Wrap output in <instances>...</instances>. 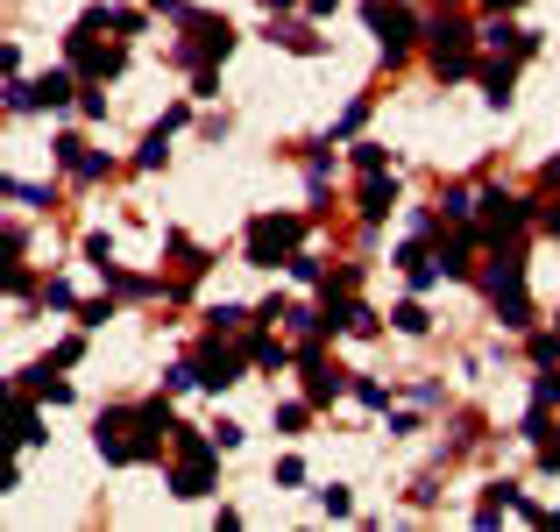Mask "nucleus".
<instances>
[{
	"label": "nucleus",
	"instance_id": "obj_14",
	"mask_svg": "<svg viewBox=\"0 0 560 532\" xmlns=\"http://www.w3.org/2000/svg\"><path fill=\"white\" fill-rule=\"evenodd\" d=\"M86 263L107 277V270H114V242H107V235H86Z\"/></svg>",
	"mask_w": 560,
	"mask_h": 532
},
{
	"label": "nucleus",
	"instance_id": "obj_5",
	"mask_svg": "<svg viewBox=\"0 0 560 532\" xmlns=\"http://www.w3.org/2000/svg\"><path fill=\"white\" fill-rule=\"evenodd\" d=\"M185 36H192V43H178V64H213V57H227V50H234V29H227V22H213V15H192V22H185Z\"/></svg>",
	"mask_w": 560,
	"mask_h": 532
},
{
	"label": "nucleus",
	"instance_id": "obj_22",
	"mask_svg": "<svg viewBox=\"0 0 560 532\" xmlns=\"http://www.w3.org/2000/svg\"><path fill=\"white\" fill-rule=\"evenodd\" d=\"M539 405H560V376H539Z\"/></svg>",
	"mask_w": 560,
	"mask_h": 532
},
{
	"label": "nucleus",
	"instance_id": "obj_23",
	"mask_svg": "<svg viewBox=\"0 0 560 532\" xmlns=\"http://www.w3.org/2000/svg\"><path fill=\"white\" fill-rule=\"evenodd\" d=\"M15 64H22V57H15V43H0V79H15Z\"/></svg>",
	"mask_w": 560,
	"mask_h": 532
},
{
	"label": "nucleus",
	"instance_id": "obj_4",
	"mask_svg": "<svg viewBox=\"0 0 560 532\" xmlns=\"http://www.w3.org/2000/svg\"><path fill=\"white\" fill-rule=\"evenodd\" d=\"M426 36H433V71L440 79H468L475 71V29L468 22H433Z\"/></svg>",
	"mask_w": 560,
	"mask_h": 532
},
{
	"label": "nucleus",
	"instance_id": "obj_19",
	"mask_svg": "<svg viewBox=\"0 0 560 532\" xmlns=\"http://www.w3.org/2000/svg\"><path fill=\"white\" fill-rule=\"evenodd\" d=\"M291 277H298V284H319V256H298V249H291Z\"/></svg>",
	"mask_w": 560,
	"mask_h": 532
},
{
	"label": "nucleus",
	"instance_id": "obj_8",
	"mask_svg": "<svg viewBox=\"0 0 560 532\" xmlns=\"http://www.w3.org/2000/svg\"><path fill=\"white\" fill-rule=\"evenodd\" d=\"M15 256H22V235H0V291H29V270Z\"/></svg>",
	"mask_w": 560,
	"mask_h": 532
},
{
	"label": "nucleus",
	"instance_id": "obj_17",
	"mask_svg": "<svg viewBox=\"0 0 560 532\" xmlns=\"http://www.w3.org/2000/svg\"><path fill=\"white\" fill-rule=\"evenodd\" d=\"M249 362H263V369H284V348H277V341H249Z\"/></svg>",
	"mask_w": 560,
	"mask_h": 532
},
{
	"label": "nucleus",
	"instance_id": "obj_13",
	"mask_svg": "<svg viewBox=\"0 0 560 532\" xmlns=\"http://www.w3.org/2000/svg\"><path fill=\"white\" fill-rule=\"evenodd\" d=\"M50 149H57V164H64V171H78V164H86V157H93V149H86V142H78V135H57Z\"/></svg>",
	"mask_w": 560,
	"mask_h": 532
},
{
	"label": "nucleus",
	"instance_id": "obj_15",
	"mask_svg": "<svg viewBox=\"0 0 560 532\" xmlns=\"http://www.w3.org/2000/svg\"><path fill=\"white\" fill-rule=\"evenodd\" d=\"M532 362L553 369V362H560V334H532Z\"/></svg>",
	"mask_w": 560,
	"mask_h": 532
},
{
	"label": "nucleus",
	"instance_id": "obj_3",
	"mask_svg": "<svg viewBox=\"0 0 560 532\" xmlns=\"http://www.w3.org/2000/svg\"><path fill=\"white\" fill-rule=\"evenodd\" d=\"M362 22L376 29V43H383L390 57H405V50L419 43V15L405 8V0H369V8H362Z\"/></svg>",
	"mask_w": 560,
	"mask_h": 532
},
{
	"label": "nucleus",
	"instance_id": "obj_7",
	"mask_svg": "<svg viewBox=\"0 0 560 532\" xmlns=\"http://www.w3.org/2000/svg\"><path fill=\"white\" fill-rule=\"evenodd\" d=\"M483 206H490V242H504V235H518V227H525V206H518L511 192H483Z\"/></svg>",
	"mask_w": 560,
	"mask_h": 532
},
{
	"label": "nucleus",
	"instance_id": "obj_9",
	"mask_svg": "<svg viewBox=\"0 0 560 532\" xmlns=\"http://www.w3.org/2000/svg\"><path fill=\"white\" fill-rule=\"evenodd\" d=\"M511 86H518V64H511V57H504V64H483V100H490V107H504Z\"/></svg>",
	"mask_w": 560,
	"mask_h": 532
},
{
	"label": "nucleus",
	"instance_id": "obj_24",
	"mask_svg": "<svg viewBox=\"0 0 560 532\" xmlns=\"http://www.w3.org/2000/svg\"><path fill=\"white\" fill-rule=\"evenodd\" d=\"M15 490V462H0V497H8Z\"/></svg>",
	"mask_w": 560,
	"mask_h": 532
},
{
	"label": "nucleus",
	"instance_id": "obj_18",
	"mask_svg": "<svg viewBox=\"0 0 560 532\" xmlns=\"http://www.w3.org/2000/svg\"><path fill=\"white\" fill-rule=\"evenodd\" d=\"M43 306H57V313H78V298H71V284H43Z\"/></svg>",
	"mask_w": 560,
	"mask_h": 532
},
{
	"label": "nucleus",
	"instance_id": "obj_11",
	"mask_svg": "<svg viewBox=\"0 0 560 532\" xmlns=\"http://www.w3.org/2000/svg\"><path fill=\"white\" fill-rule=\"evenodd\" d=\"M270 43H284V50H298V57H312V50H319L312 22H277V29H270Z\"/></svg>",
	"mask_w": 560,
	"mask_h": 532
},
{
	"label": "nucleus",
	"instance_id": "obj_16",
	"mask_svg": "<svg viewBox=\"0 0 560 532\" xmlns=\"http://www.w3.org/2000/svg\"><path fill=\"white\" fill-rule=\"evenodd\" d=\"M390 320H397V334H426V306H397Z\"/></svg>",
	"mask_w": 560,
	"mask_h": 532
},
{
	"label": "nucleus",
	"instance_id": "obj_21",
	"mask_svg": "<svg viewBox=\"0 0 560 532\" xmlns=\"http://www.w3.org/2000/svg\"><path fill=\"white\" fill-rule=\"evenodd\" d=\"M319 504H327V511H334V518H348V511H355V504H348V490H341V483H334V490H319Z\"/></svg>",
	"mask_w": 560,
	"mask_h": 532
},
{
	"label": "nucleus",
	"instance_id": "obj_27",
	"mask_svg": "<svg viewBox=\"0 0 560 532\" xmlns=\"http://www.w3.org/2000/svg\"><path fill=\"white\" fill-rule=\"evenodd\" d=\"M284 8H298V0H270V15H284Z\"/></svg>",
	"mask_w": 560,
	"mask_h": 532
},
{
	"label": "nucleus",
	"instance_id": "obj_20",
	"mask_svg": "<svg viewBox=\"0 0 560 532\" xmlns=\"http://www.w3.org/2000/svg\"><path fill=\"white\" fill-rule=\"evenodd\" d=\"M539 462H546V469H560V433H553V426L539 433Z\"/></svg>",
	"mask_w": 560,
	"mask_h": 532
},
{
	"label": "nucleus",
	"instance_id": "obj_1",
	"mask_svg": "<svg viewBox=\"0 0 560 532\" xmlns=\"http://www.w3.org/2000/svg\"><path fill=\"white\" fill-rule=\"evenodd\" d=\"M171 433V405H135V412H100V454L107 462H149Z\"/></svg>",
	"mask_w": 560,
	"mask_h": 532
},
{
	"label": "nucleus",
	"instance_id": "obj_26",
	"mask_svg": "<svg viewBox=\"0 0 560 532\" xmlns=\"http://www.w3.org/2000/svg\"><path fill=\"white\" fill-rule=\"evenodd\" d=\"M490 8H497V15H511V8H525V0H490Z\"/></svg>",
	"mask_w": 560,
	"mask_h": 532
},
{
	"label": "nucleus",
	"instance_id": "obj_28",
	"mask_svg": "<svg viewBox=\"0 0 560 532\" xmlns=\"http://www.w3.org/2000/svg\"><path fill=\"white\" fill-rule=\"evenodd\" d=\"M553 334H560V327H553Z\"/></svg>",
	"mask_w": 560,
	"mask_h": 532
},
{
	"label": "nucleus",
	"instance_id": "obj_25",
	"mask_svg": "<svg viewBox=\"0 0 560 532\" xmlns=\"http://www.w3.org/2000/svg\"><path fill=\"white\" fill-rule=\"evenodd\" d=\"M305 8H312V15H334V8H341V0H305Z\"/></svg>",
	"mask_w": 560,
	"mask_h": 532
},
{
	"label": "nucleus",
	"instance_id": "obj_10",
	"mask_svg": "<svg viewBox=\"0 0 560 532\" xmlns=\"http://www.w3.org/2000/svg\"><path fill=\"white\" fill-rule=\"evenodd\" d=\"M390 206H397V185H390V178H383V171H376V178H369V185H362V220H383V213H390Z\"/></svg>",
	"mask_w": 560,
	"mask_h": 532
},
{
	"label": "nucleus",
	"instance_id": "obj_2",
	"mask_svg": "<svg viewBox=\"0 0 560 532\" xmlns=\"http://www.w3.org/2000/svg\"><path fill=\"white\" fill-rule=\"evenodd\" d=\"M298 235H305V220H298V213H263V220H249V263H256V270L291 263Z\"/></svg>",
	"mask_w": 560,
	"mask_h": 532
},
{
	"label": "nucleus",
	"instance_id": "obj_12",
	"mask_svg": "<svg viewBox=\"0 0 560 532\" xmlns=\"http://www.w3.org/2000/svg\"><path fill=\"white\" fill-rule=\"evenodd\" d=\"M0 199H22V206H50L43 185H22V178H0Z\"/></svg>",
	"mask_w": 560,
	"mask_h": 532
},
{
	"label": "nucleus",
	"instance_id": "obj_6",
	"mask_svg": "<svg viewBox=\"0 0 560 532\" xmlns=\"http://www.w3.org/2000/svg\"><path fill=\"white\" fill-rule=\"evenodd\" d=\"M192 369H199V384H206V391H227L234 376H242V355H234V348H220V334H213V341H206V355H199Z\"/></svg>",
	"mask_w": 560,
	"mask_h": 532
}]
</instances>
